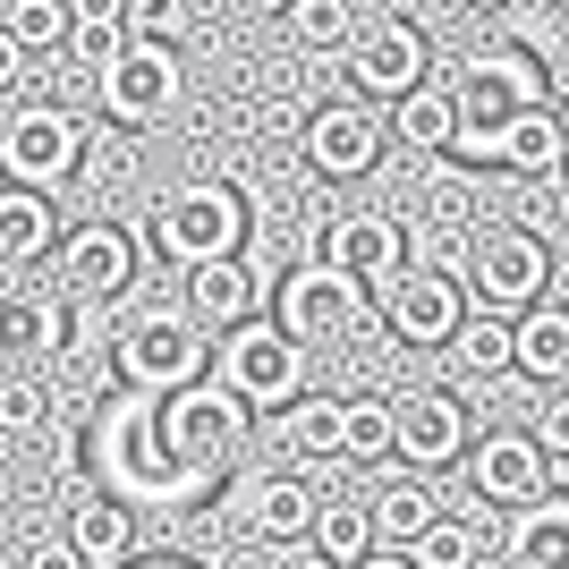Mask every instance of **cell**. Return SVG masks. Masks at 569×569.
<instances>
[{
  "mask_svg": "<svg viewBox=\"0 0 569 569\" xmlns=\"http://www.w3.org/2000/svg\"><path fill=\"white\" fill-rule=\"evenodd\" d=\"M391 442H400V417H391V400H340V459H357V468H382V459H391Z\"/></svg>",
  "mask_w": 569,
  "mask_h": 569,
  "instance_id": "484cf974",
  "label": "cell"
},
{
  "mask_svg": "<svg viewBox=\"0 0 569 569\" xmlns=\"http://www.w3.org/2000/svg\"><path fill=\"white\" fill-rule=\"evenodd\" d=\"M561 153H569V137H561V119H552L545 102L519 111L510 137H501V170H510V179H561Z\"/></svg>",
  "mask_w": 569,
  "mask_h": 569,
  "instance_id": "7402d4cb",
  "label": "cell"
},
{
  "mask_svg": "<svg viewBox=\"0 0 569 569\" xmlns=\"http://www.w3.org/2000/svg\"><path fill=\"white\" fill-rule=\"evenodd\" d=\"M545 289H552L545 230H527V221H493V230H476V247H468V298H476V307L527 315Z\"/></svg>",
  "mask_w": 569,
  "mask_h": 569,
  "instance_id": "8992f818",
  "label": "cell"
},
{
  "mask_svg": "<svg viewBox=\"0 0 569 569\" xmlns=\"http://www.w3.org/2000/svg\"><path fill=\"white\" fill-rule=\"evenodd\" d=\"M366 519H375V552H408L433 519H442V501H433L426 476H391V485H382V501L366 510Z\"/></svg>",
  "mask_w": 569,
  "mask_h": 569,
  "instance_id": "ffe728a7",
  "label": "cell"
},
{
  "mask_svg": "<svg viewBox=\"0 0 569 569\" xmlns=\"http://www.w3.org/2000/svg\"><path fill=\"white\" fill-rule=\"evenodd\" d=\"M51 426V391L34 375H0V442H34Z\"/></svg>",
  "mask_w": 569,
  "mask_h": 569,
  "instance_id": "836d02e7",
  "label": "cell"
},
{
  "mask_svg": "<svg viewBox=\"0 0 569 569\" xmlns=\"http://www.w3.org/2000/svg\"><path fill=\"white\" fill-rule=\"evenodd\" d=\"M94 86H102V111H111L119 128H153V119L179 111L188 69H179V51H170L162 34H128V51H119Z\"/></svg>",
  "mask_w": 569,
  "mask_h": 569,
  "instance_id": "30bf717a",
  "label": "cell"
},
{
  "mask_svg": "<svg viewBox=\"0 0 569 569\" xmlns=\"http://www.w3.org/2000/svg\"><path fill=\"white\" fill-rule=\"evenodd\" d=\"M26 569H94V561H86V552L60 536V545H34V552H26Z\"/></svg>",
  "mask_w": 569,
  "mask_h": 569,
  "instance_id": "f35d334b",
  "label": "cell"
},
{
  "mask_svg": "<svg viewBox=\"0 0 569 569\" xmlns=\"http://www.w3.org/2000/svg\"><path fill=\"white\" fill-rule=\"evenodd\" d=\"M298 51H349L357 43V0H289L281 9Z\"/></svg>",
  "mask_w": 569,
  "mask_h": 569,
  "instance_id": "4316f807",
  "label": "cell"
},
{
  "mask_svg": "<svg viewBox=\"0 0 569 569\" xmlns=\"http://www.w3.org/2000/svg\"><path fill=\"white\" fill-rule=\"evenodd\" d=\"M69 545L94 569H119L128 552H137V510H128V501H77L69 510Z\"/></svg>",
  "mask_w": 569,
  "mask_h": 569,
  "instance_id": "603a6c76",
  "label": "cell"
},
{
  "mask_svg": "<svg viewBox=\"0 0 569 569\" xmlns=\"http://www.w3.org/2000/svg\"><path fill=\"white\" fill-rule=\"evenodd\" d=\"M485 545H493V536H485L476 519H451V510H442V519L408 545V561H417V569H476V561H485Z\"/></svg>",
  "mask_w": 569,
  "mask_h": 569,
  "instance_id": "f1b7e54d",
  "label": "cell"
},
{
  "mask_svg": "<svg viewBox=\"0 0 569 569\" xmlns=\"http://www.w3.org/2000/svg\"><path fill=\"white\" fill-rule=\"evenodd\" d=\"M545 442L536 433H519V426H501V433H485L468 451V485L485 501H501V510H527V501H545Z\"/></svg>",
  "mask_w": 569,
  "mask_h": 569,
  "instance_id": "9a60e30c",
  "label": "cell"
},
{
  "mask_svg": "<svg viewBox=\"0 0 569 569\" xmlns=\"http://www.w3.org/2000/svg\"><path fill=\"white\" fill-rule=\"evenodd\" d=\"M153 442H162L179 485H204V476H213L221 459H238V442H247V400H238L221 375H196V382H179V391L153 400Z\"/></svg>",
  "mask_w": 569,
  "mask_h": 569,
  "instance_id": "7a4b0ae2",
  "label": "cell"
},
{
  "mask_svg": "<svg viewBox=\"0 0 569 569\" xmlns=\"http://www.w3.org/2000/svg\"><path fill=\"white\" fill-rule=\"evenodd\" d=\"M400 256H408V230L391 213H366V204H349V213H332L315 230V263H332L349 281H391Z\"/></svg>",
  "mask_w": 569,
  "mask_h": 569,
  "instance_id": "5bb4252c",
  "label": "cell"
},
{
  "mask_svg": "<svg viewBox=\"0 0 569 569\" xmlns=\"http://www.w3.org/2000/svg\"><path fill=\"white\" fill-rule=\"evenodd\" d=\"M382 128H391V144H408V153H451V128H459L451 86H417V94H400Z\"/></svg>",
  "mask_w": 569,
  "mask_h": 569,
  "instance_id": "44dd1931",
  "label": "cell"
},
{
  "mask_svg": "<svg viewBox=\"0 0 569 569\" xmlns=\"http://www.w3.org/2000/svg\"><path fill=\"white\" fill-rule=\"evenodd\" d=\"M77 18H119V26H137V34H153V26L170 18V0H69Z\"/></svg>",
  "mask_w": 569,
  "mask_h": 569,
  "instance_id": "8d00e7d4",
  "label": "cell"
},
{
  "mask_svg": "<svg viewBox=\"0 0 569 569\" xmlns=\"http://www.w3.org/2000/svg\"><path fill=\"white\" fill-rule=\"evenodd\" d=\"M536 442H545V459H569V391L536 408Z\"/></svg>",
  "mask_w": 569,
  "mask_h": 569,
  "instance_id": "74e56055",
  "label": "cell"
},
{
  "mask_svg": "<svg viewBox=\"0 0 569 569\" xmlns=\"http://www.w3.org/2000/svg\"><path fill=\"white\" fill-rule=\"evenodd\" d=\"M60 247V213L43 188H9L0 179V263H43Z\"/></svg>",
  "mask_w": 569,
  "mask_h": 569,
  "instance_id": "d6986e66",
  "label": "cell"
},
{
  "mask_svg": "<svg viewBox=\"0 0 569 569\" xmlns=\"http://www.w3.org/2000/svg\"><path fill=\"white\" fill-rule=\"evenodd\" d=\"M349 86H357L366 102H400V94H417V86H433V43H426L408 18L357 26V43H349Z\"/></svg>",
  "mask_w": 569,
  "mask_h": 569,
  "instance_id": "8fae6325",
  "label": "cell"
},
{
  "mask_svg": "<svg viewBox=\"0 0 569 569\" xmlns=\"http://www.w3.org/2000/svg\"><path fill=\"white\" fill-rule=\"evenodd\" d=\"M111 375H119V391H144V400L196 382L204 375V323L188 307H137L111 332Z\"/></svg>",
  "mask_w": 569,
  "mask_h": 569,
  "instance_id": "3957f363",
  "label": "cell"
},
{
  "mask_svg": "<svg viewBox=\"0 0 569 569\" xmlns=\"http://www.w3.org/2000/svg\"><path fill=\"white\" fill-rule=\"evenodd\" d=\"M545 102V69L527 60V51H468L459 60V86H451V153L459 162H493L501 170V137H510V119L536 111Z\"/></svg>",
  "mask_w": 569,
  "mask_h": 569,
  "instance_id": "6da1fadb",
  "label": "cell"
},
{
  "mask_svg": "<svg viewBox=\"0 0 569 569\" xmlns=\"http://www.w3.org/2000/svg\"><path fill=\"white\" fill-rule=\"evenodd\" d=\"M561 188H569V153H561Z\"/></svg>",
  "mask_w": 569,
  "mask_h": 569,
  "instance_id": "c3c4849f",
  "label": "cell"
},
{
  "mask_svg": "<svg viewBox=\"0 0 569 569\" xmlns=\"http://www.w3.org/2000/svg\"><path fill=\"white\" fill-rule=\"evenodd\" d=\"M128 34H137V26H119V18H69V43H60V60H69L77 77H102L119 51H128Z\"/></svg>",
  "mask_w": 569,
  "mask_h": 569,
  "instance_id": "1f68e13d",
  "label": "cell"
},
{
  "mask_svg": "<svg viewBox=\"0 0 569 569\" xmlns=\"http://www.w3.org/2000/svg\"><path fill=\"white\" fill-rule=\"evenodd\" d=\"M552 119H561V137H569V102H561V111H552Z\"/></svg>",
  "mask_w": 569,
  "mask_h": 569,
  "instance_id": "bcb514c9",
  "label": "cell"
},
{
  "mask_svg": "<svg viewBox=\"0 0 569 569\" xmlns=\"http://www.w3.org/2000/svg\"><path fill=\"white\" fill-rule=\"evenodd\" d=\"M357 569H417V561H408V552H366Z\"/></svg>",
  "mask_w": 569,
  "mask_h": 569,
  "instance_id": "7bdbcfd3",
  "label": "cell"
},
{
  "mask_svg": "<svg viewBox=\"0 0 569 569\" xmlns=\"http://www.w3.org/2000/svg\"><path fill=\"white\" fill-rule=\"evenodd\" d=\"M382 144H391L382 111L366 94H340V102H315V111H307V128H298V162L340 188V179H366V170L382 162Z\"/></svg>",
  "mask_w": 569,
  "mask_h": 569,
  "instance_id": "9c48e42d",
  "label": "cell"
},
{
  "mask_svg": "<svg viewBox=\"0 0 569 569\" xmlns=\"http://www.w3.org/2000/svg\"><path fill=\"white\" fill-rule=\"evenodd\" d=\"M272 323H281L298 349H332V340H357L375 315H366V281H349L332 263H298V272L272 289Z\"/></svg>",
  "mask_w": 569,
  "mask_h": 569,
  "instance_id": "52a82bcc",
  "label": "cell"
},
{
  "mask_svg": "<svg viewBox=\"0 0 569 569\" xmlns=\"http://www.w3.org/2000/svg\"><path fill=\"white\" fill-rule=\"evenodd\" d=\"M307 545L323 552V561H340V569H357L366 552H375V519L357 510V501H332V510H315V527H307Z\"/></svg>",
  "mask_w": 569,
  "mask_h": 569,
  "instance_id": "f546056e",
  "label": "cell"
},
{
  "mask_svg": "<svg viewBox=\"0 0 569 569\" xmlns=\"http://www.w3.org/2000/svg\"><path fill=\"white\" fill-rule=\"evenodd\" d=\"M221 382H230L247 408H289L298 391H307V349L281 332V323H263V315H247V323H230V340H221Z\"/></svg>",
  "mask_w": 569,
  "mask_h": 569,
  "instance_id": "ba28073f",
  "label": "cell"
},
{
  "mask_svg": "<svg viewBox=\"0 0 569 569\" xmlns=\"http://www.w3.org/2000/svg\"><path fill=\"white\" fill-rule=\"evenodd\" d=\"M307 527H315V493L298 485V476L256 485V536H263V545H298Z\"/></svg>",
  "mask_w": 569,
  "mask_h": 569,
  "instance_id": "83f0119b",
  "label": "cell"
},
{
  "mask_svg": "<svg viewBox=\"0 0 569 569\" xmlns=\"http://www.w3.org/2000/svg\"><path fill=\"white\" fill-rule=\"evenodd\" d=\"M545 9H569V0H545Z\"/></svg>",
  "mask_w": 569,
  "mask_h": 569,
  "instance_id": "681fc988",
  "label": "cell"
},
{
  "mask_svg": "<svg viewBox=\"0 0 569 569\" xmlns=\"http://www.w3.org/2000/svg\"><path fill=\"white\" fill-rule=\"evenodd\" d=\"M298 128H307V111H298V102H256V111H247V137H256V153H281V144H298Z\"/></svg>",
  "mask_w": 569,
  "mask_h": 569,
  "instance_id": "d590c367",
  "label": "cell"
},
{
  "mask_svg": "<svg viewBox=\"0 0 569 569\" xmlns=\"http://www.w3.org/2000/svg\"><path fill=\"white\" fill-rule=\"evenodd\" d=\"M468 9H485V18H493V9H510V0H468Z\"/></svg>",
  "mask_w": 569,
  "mask_h": 569,
  "instance_id": "f6af8a7d",
  "label": "cell"
},
{
  "mask_svg": "<svg viewBox=\"0 0 569 569\" xmlns=\"http://www.w3.org/2000/svg\"><path fill=\"white\" fill-rule=\"evenodd\" d=\"M281 433H289V451H298V459H340V400L298 391L289 417H281Z\"/></svg>",
  "mask_w": 569,
  "mask_h": 569,
  "instance_id": "4dcf8cb0",
  "label": "cell"
},
{
  "mask_svg": "<svg viewBox=\"0 0 569 569\" xmlns=\"http://www.w3.org/2000/svg\"><path fill=\"white\" fill-rule=\"evenodd\" d=\"M18 86H26V43L0 34V94H18Z\"/></svg>",
  "mask_w": 569,
  "mask_h": 569,
  "instance_id": "ab89813d",
  "label": "cell"
},
{
  "mask_svg": "<svg viewBox=\"0 0 569 569\" xmlns=\"http://www.w3.org/2000/svg\"><path fill=\"white\" fill-rule=\"evenodd\" d=\"M391 417H400L391 459H408V468H451V459L468 451V408H459V391H442V382L391 400Z\"/></svg>",
  "mask_w": 569,
  "mask_h": 569,
  "instance_id": "2e32d148",
  "label": "cell"
},
{
  "mask_svg": "<svg viewBox=\"0 0 569 569\" xmlns=\"http://www.w3.org/2000/svg\"><path fill=\"white\" fill-rule=\"evenodd\" d=\"M86 170V119L69 102H18L0 119V179L9 188H43L60 196Z\"/></svg>",
  "mask_w": 569,
  "mask_h": 569,
  "instance_id": "5b68a950",
  "label": "cell"
},
{
  "mask_svg": "<svg viewBox=\"0 0 569 569\" xmlns=\"http://www.w3.org/2000/svg\"><path fill=\"white\" fill-rule=\"evenodd\" d=\"M51 256H60V289H69L77 307H111L137 281V238L119 230V221H77Z\"/></svg>",
  "mask_w": 569,
  "mask_h": 569,
  "instance_id": "4fadbf2b",
  "label": "cell"
},
{
  "mask_svg": "<svg viewBox=\"0 0 569 569\" xmlns=\"http://www.w3.org/2000/svg\"><path fill=\"white\" fill-rule=\"evenodd\" d=\"M119 569H196L188 552H137V561H119Z\"/></svg>",
  "mask_w": 569,
  "mask_h": 569,
  "instance_id": "b9f144b4",
  "label": "cell"
},
{
  "mask_svg": "<svg viewBox=\"0 0 569 569\" xmlns=\"http://www.w3.org/2000/svg\"><path fill=\"white\" fill-rule=\"evenodd\" d=\"M459 315H468V281H451V272H391V289H382V332L400 340V349H442V340L459 332Z\"/></svg>",
  "mask_w": 569,
  "mask_h": 569,
  "instance_id": "7c38bea8",
  "label": "cell"
},
{
  "mask_svg": "<svg viewBox=\"0 0 569 569\" xmlns=\"http://www.w3.org/2000/svg\"><path fill=\"white\" fill-rule=\"evenodd\" d=\"M69 0H9V9H0V34H18L26 51H60L69 43Z\"/></svg>",
  "mask_w": 569,
  "mask_h": 569,
  "instance_id": "d6a6232c",
  "label": "cell"
},
{
  "mask_svg": "<svg viewBox=\"0 0 569 569\" xmlns=\"http://www.w3.org/2000/svg\"><path fill=\"white\" fill-rule=\"evenodd\" d=\"M238 9H263V18H281V9H289V0H238Z\"/></svg>",
  "mask_w": 569,
  "mask_h": 569,
  "instance_id": "ee69618b",
  "label": "cell"
},
{
  "mask_svg": "<svg viewBox=\"0 0 569 569\" xmlns=\"http://www.w3.org/2000/svg\"><path fill=\"white\" fill-rule=\"evenodd\" d=\"M0 349H51V307L43 298H0Z\"/></svg>",
  "mask_w": 569,
  "mask_h": 569,
  "instance_id": "e575fe53",
  "label": "cell"
},
{
  "mask_svg": "<svg viewBox=\"0 0 569 569\" xmlns=\"http://www.w3.org/2000/svg\"><path fill=\"white\" fill-rule=\"evenodd\" d=\"M552 468H561V485H569V459H552Z\"/></svg>",
  "mask_w": 569,
  "mask_h": 569,
  "instance_id": "7dc6e473",
  "label": "cell"
},
{
  "mask_svg": "<svg viewBox=\"0 0 569 569\" xmlns=\"http://www.w3.org/2000/svg\"><path fill=\"white\" fill-rule=\"evenodd\" d=\"M442 349H451V366H459V375H476V382L510 375V315L468 307V315H459V332L442 340Z\"/></svg>",
  "mask_w": 569,
  "mask_h": 569,
  "instance_id": "cb8c5ba5",
  "label": "cell"
},
{
  "mask_svg": "<svg viewBox=\"0 0 569 569\" xmlns=\"http://www.w3.org/2000/svg\"><path fill=\"white\" fill-rule=\"evenodd\" d=\"M144 247L170 256L179 272L204 263V256H238V247H247V204H238V188H221V179H179V188L153 204Z\"/></svg>",
  "mask_w": 569,
  "mask_h": 569,
  "instance_id": "277c9868",
  "label": "cell"
},
{
  "mask_svg": "<svg viewBox=\"0 0 569 569\" xmlns=\"http://www.w3.org/2000/svg\"><path fill=\"white\" fill-rule=\"evenodd\" d=\"M510 375H527V382H569V307L536 298L527 315H510Z\"/></svg>",
  "mask_w": 569,
  "mask_h": 569,
  "instance_id": "ac0fdd59",
  "label": "cell"
},
{
  "mask_svg": "<svg viewBox=\"0 0 569 569\" xmlns=\"http://www.w3.org/2000/svg\"><path fill=\"white\" fill-rule=\"evenodd\" d=\"M272 569H340V561H323V552H315V545H289V552H281V561H272Z\"/></svg>",
  "mask_w": 569,
  "mask_h": 569,
  "instance_id": "60d3db41",
  "label": "cell"
},
{
  "mask_svg": "<svg viewBox=\"0 0 569 569\" xmlns=\"http://www.w3.org/2000/svg\"><path fill=\"white\" fill-rule=\"evenodd\" d=\"M510 569H569V501H527L510 527Z\"/></svg>",
  "mask_w": 569,
  "mask_h": 569,
  "instance_id": "d4e9b609",
  "label": "cell"
},
{
  "mask_svg": "<svg viewBox=\"0 0 569 569\" xmlns=\"http://www.w3.org/2000/svg\"><path fill=\"white\" fill-rule=\"evenodd\" d=\"M263 298V272L247 256H204L188 263V315L204 323V332H230V323H247Z\"/></svg>",
  "mask_w": 569,
  "mask_h": 569,
  "instance_id": "e0dca14e",
  "label": "cell"
}]
</instances>
